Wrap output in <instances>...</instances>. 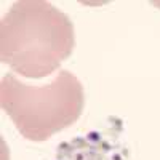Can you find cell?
Masks as SVG:
<instances>
[{"mask_svg": "<svg viewBox=\"0 0 160 160\" xmlns=\"http://www.w3.org/2000/svg\"><path fill=\"white\" fill-rule=\"evenodd\" d=\"M74 47V22L45 0L15 2L0 21V59L26 78L51 75Z\"/></svg>", "mask_w": 160, "mask_h": 160, "instance_id": "6da1fadb", "label": "cell"}, {"mask_svg": "<svg viewBox=\"0 0 160 160\" xmlns=\"http://www.w3.org/2000/svg\"><path fill=\"white\" fill-rule=\"evenodd\" d=\"M0 106L22 138L42 142L80 118L85 93L80 80L66 69L50 83L37 87L8 72L0 83Z\"/></svg>", "mask_w": 160, "mask_h": 160, "instance_id": "7a4b0ae2", "label": "cell"}]
</instances>
